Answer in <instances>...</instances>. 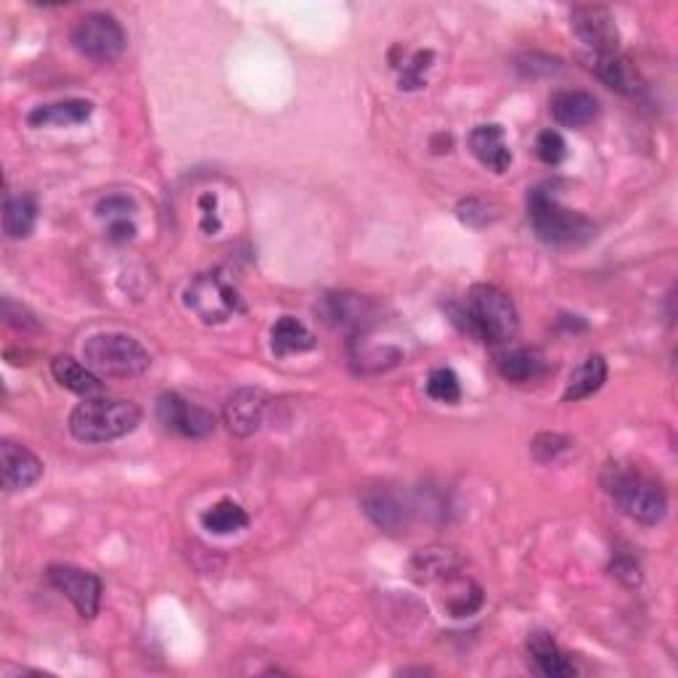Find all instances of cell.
Listing matches in <instances>:
<instances>
[{"label":"cell","mask_w":678,"mask_h":678,"mask_svg":"<svg viewBox=\"0 0 678 678\" xmlns=\"http://www.w3.org/2000/svg\"><path fill=\"white\" fill-rule=\"evenodd\" d=\"M268 411V395L260 387H239L223 406V422L231 435L250 437L260 430Z\"/></svg>","instance_id":"8fae6325"},{"label":"cell","mask_w":678,"mask_h":678,"mask_svg":"<svg viewBox=\"0 0 678 678\" xmlns=\"http://www.w3.org/2000/svg\"><path fill=\"white\" fill-rule=\"evenodd\" d=\"M316 345L314 334L308 332L303 321L292 316H281L271 329V347L279 358L292 356V353H305Z\"/></svg>","instance_id":"603a6c76"},{"label":"cell","mask_w":678,"mask_h":678,"mask_svg":"<svg viewBox=\"0 0 678 678\" xmlns=\"http://www.w3.org/2000/svg\"><path fill=\"white\" fill-rule=\"evenodd\" d=\"M48 580L59 593L75 604L77 615L82 621H91L99 615L101 607V580L91 570H82L75 565H51L48 567Z\"/></svg>","instance_id":"ba28073f"},{"label":"cell","mask_w":678,"mask_h":678,"mask_svg":"<svg viewBox=\"0 0 678 678\" xmlns=\"http://www.w3.org/2000/svg\"><path fill=\"white\" fill-rule=\"evenodd\" d=\"M363 512L369 514V520L374 522L376 527L387 533H398L404 530L408 522V509L406 503L400 501V496H395L393 490L387 488H374L363 496Z\"/></svg>","instance_id":"ac0fdd59"},{"label":"cell","mask_w":678,"mask_h":678,"mask_svg":"<svg viewBox=\"0 0 678 678\" xmlns=\"http://www.w3.org/2000/svg\"><path fill=\"white\" fill-rule=\"evenodd\" d=\"M593 69H597L599 80L607 88H612V91L626 95H636L641 91L639 72H636L634 64L628 62L626 56H621V53H602V56H597Z\"/></svg>","instance_id":"44dd1931"},{"label":"cell","mask_w":678,"mask_h":678,"mask_svg":"<svg viewBox=\"0 0 678 678\" xmlns=\"http://www.w3.org/2000/svg\"><path fill=\"white\" fill-rule=\"evenodd\" d=\"M461 316L466 318V332L488 342H509L520 329L514 299L494 284L472 286Z\"/></svg>","instance_id":"277c9868"},{"label":"cell","mask_w":678,"mask_h":678,"mask_svg":"<svg viewBox=\"0 0 678 678\" xmlns=\"http://www.w3.org/2000/svg\"><path fill=\"white\" fill-rule=\"evenodd\" d=\"M51 374L64 389H69V393H75V395H82V398H91V395L101 393V387H104L101 385V376L95 374L91 366L75 361V358H69V356L53 358Z\"/></svg>","instance_id":"d6986e66"},{"label":"cell","mask_w":678,"mask_h":678,"mask_svg":"<svg viewBox=\"0 0 678 678\" xmlns=\"http://www.w3.org/2000/svg\"><path fill=\"white\" fill-rule=\"evenodd\" d=\"M130 213H136V202L125 194H112L106 200H101L95 204V215L106 220H119V218H128Z\"/></svg>","instance_id":"f546056e"},{"label":"cell","mask_w":678,"mask_h":678,"mask_svg":"<svg viewBox=\"0 0 678 678\" xmlns=\"http://www.w3.org/2000/svg\"><path fill=\"white\" fill-rule=\"evenodd\" d=\"M612 575H615V578H621L623 584L639 586V580H641L639 562H636L631 554H617L615 560H612Z\"/></svg>","instance_id":"1f68e13d"},{"label":"cell","mask_w":678,"mask_h":678,"mask_svg":"<svg viewBox=\"0 0 678 678\" xmlns=\"http://www.w3.org/2000/svg\"><path fill=\"white\" fill-rule=\"evenodd\" d=\"M157 417L165 424V430L176 435L191 437V440H204L215 432V417L207 408L189 404L178 393H162L157 398Z\"/></svg>","instance_id":"9c48e42d"},{"label":"cell","mask_w":678,"mask_h":678,"mask_svg":"<svg viewBox=\"0 0 678 678\" xmlns=\"http://www.w3.org/2000/svg\"><path fill=\"white\" fill-rule=\"evenodd\" d=\"M72 46L82 53V56L93 59V62H114L123 56L125 46H128V35H125L123 24L114 20L112 14L104 11H93V14L80 16L72 27Z\"/></svg>","instance_id":"52a82bcc"},{"label":"cell","mask_w":678,"mask_h":678,"mask_svg":"<svg viewBox=\"0 0 678 678\" xmlns=\"http://www.w3.org/2000/svg\"><path fill=\"white\" fill-rule=\"evenodd\" d=\"M527 215L546 244L570 247V244H586L597 236V226L586 215L560 204L551 186H538L527 194Z\"/></svg>","instance_id":"7a4b0ae2"},{"label":"cell","mask_w":678,"mask_h":678,"mask_svg":"<svg viewBox=\"0 0 678 678\" xmlns=\"http://www.w3.org/2000/svg\"><path fill=\"white\" fill-rule=\"evenodd\" d=\"M599 112V101L586 91H560L551 99V117L565 128H586Z\"/></svg>","instance_id":"2e32d148"},{"label":"cell","mask_w":678,"mask_h":678,"mask_svg":"<svg viewBox=\"0 0 678 678\" xmlns=\"http://www.w3.org/2000/svg\"><path fill=\"white\" fill-rule=\"evenodd\" d=\"M318 310H321L323 321H327L329 327L358 329L366 321V318H369L371 305H369V299L358 297V294L334 292V294H327V297L321 299Z\"/></svg>","instance_id":"9a60e30c"},{"label":"cell","mask_w":678,"mask_h":678,"mask_svg":"<svg viewBox=\"0 0 678 678\" xmlns=\"http://www.w3.org/2000/svg\"><path fill=\"white\" fill-rule=\"evenodd\" d=\"M573 29L588 48L602 53H617L621 33H617L615 16L604 5H580L573 11Z\"/></svg>","instance_id":"30bf717a"},{"label":"cell","mask_w":678,"mask_h":678,"mask_svg":"<svg viewBox=\"0 0 678 678\" xmlns=\"http://www.w3.org/2000/svg\"><path fill=\"white\" fill-rule=\"evenodd\" d=\"M453 565V554L448 549H427L413 560V573H424L422 578L430 580L435 575L448 573Z\"/></svg>","instance_id":"4316f807"},{"label":"cell","mask_w":678,"mask_h":678,"mask_svg":"<svg viewBox=\"0 0 678 678\" xmlns=\"http://www.w3.org/2000/svg\"><path fill=\"white\" fill-rule=\"evenodd\" d=\"M470 149L472 154L494 172H503L512 165V149H509L507 143V133H503L501 125L496 123L477 125L470 133Z\"/></svg>","instance_id":"5bb4252c"},{"label":"cell","mask_w":678,"mask_h":678,"mask_svg":"<svg viewBox=\"0 0 678 678\" xmlns=\"http://www.w3.org/2000/svg\"><path fill=\"white\" fill-rule=\"evenodd\" d=\"M602 485L615 498L621 512L641 525H657L668 512V496L663 485L634 466L607 464L602 472Z\"/></svg>","instance_id":"6da1fadb"},{"label":"cell","mask_w":678,"mask_h":678,"mask_svg":"<svg viewBox=\"0 0 678 678\" xmlns=\"http://www.w3.org/2000/svg\"><path fill=\"white\" fill-rule=\"evenodd\" d=\"M186 308L194 310L204 323H223L242 314L244 303L239 292L220 273H200L186 286Z\"/></svg>","instance_id":"8992f818"},{"label":"cell","mask_w":678,"mask_h":678,"mask_svg":"<svg viewBox=\"0 0 678 678\" xmlns=\"http://www.w3.org/2000/svg\"><path fill=\"white\" fill-rule=\"evenodd\" d=\"M536 154L543 165L557 167L562 159L567 157V143L557 130H543L541 136L536 138Z\"/></svg>","instance_id":"83f0119b"},{"label":"cell","mask_w":678,"mask_h":678,"mask_svg":"<svg viewBox=\"0 0 678 678\" xmlns=\"http://www.w3.org/2000/svg\"><path fill=\"white\" fill-rule=\"evenodd\" d=\"M82 358L99 376L106 380H133L143 376L152 366V356L141 342L128 334H95L82 345Z\"/></svg>","instance_id":"5b68a950"},{"label":"cell","mask_w":678,"mask_h":678,"mask_svg":"<svg viewBox=\"0 0 678 678\" xmlns=\"http://www.w3.org/2000/svg\"><path fill=\"white\" fill-rule=\"evenodd\" d=\"M527 655H530V663L536 665L538 674L546 678L575 676L573 660L560 650V644H557L551 634L533 631L530 636H527Z\"/></svg>","instance_id":"4fadbf2b"},{"label":"cell","mask_w":678,"mask_h":678,"mask_svg":"<svg viewBox=\"0 0 678 678\" xmlns=\"http://www.w3.org/2000/svg\"><path fill=\"white\" fill-rule=\"evenodd\" d=\"M604 382H607V361H604L602 356H588L586 361L570 374L562 398H565L567 404L570 400L575 404V400L591 398L593 393H599V389L604 387Z\"/></svg>","instance_id":"7402d4cb"},{"label":"cell","mask_w":678,"mask_h":678,"mask_svg":"<svg viewBox=\"0 0 678 678\" xmlns=\"http://www.w3.org/2000/svg\"><path fill=\"white\" fill-rule=\"evenodd\" d=\"M141 424V408L133 400L86 398L72 411L69 432L80 443H110L130 435Z\"/></svg>","instance_id":"3957f363"},{"label":"cell","mask_w":678,"mask_h":678,"mask_svg":"<svg viewBox=\"0 0 678 678\" xmlns=\"http://www.w3.org/2000/svg\"><path fill=\"white\" fill-rule=\"evenodd\" d=\"M0 464H3L0 470H3L5 490H27L43 477V461L22 443H0Z\"/></svg>","instance_id":"7c38bea8"},{"label":"cell","mask_w":678,"mask_h":678,"mask_svg":"<svg viewBox=\"0 0 678 678\" xmlns=\"http://www.w3.org/2000/svg\"><path fill=\"white\" fill-rule=\"evenodd\" d=\"M459 218L470 226H485L490 223V215H488V204L483 200H466L459 204Z\"/></svg>","instance_id":"d6a6232c"},{"label":"cell","mask_w":678,"mask_h":678,"mask_svg":"<svg viewBox=\"0 0 678 678\" xmlns=\"http://www.w3.org/2000/svg\"><path fill=\"white\" fill-rule=\"evenodd\" d=\"M496 369L503 380L514 382V385H525V382L538 380L549 371L546 358L538 350L530 347H514V350H503L496 356Z\"/></svg>","instance_id":"e0dca14e"},{"label":"cell","mask_w":678,"mask_h":678,"mask_svg":"<svg viewBox=\"0 0 678 678\" xmlns=\"http://www.w3.org/2000/svg\"><path fill=\"white\" fill-rule=\"evenodd\" d=\"M93 114V104L86 99H67V101H56V104H43L35 106L33 112L27 114V123L33 128H48V125H80L86 123Z\"/></svg>","instance_id":"ffe728a7"},{"label":"cell","mask_w":678,"mask_h":678,"mask_svg":"<svg viewBox=\"0 0 678 678\" xmlns=\"http://www.w3.org/2000/svg\"><path fill=\"white\" fill-rule=\"evenodd\" d=\"M427 395L437 404H459L461 400V382L451 369H435L427 376Z\"/></svg>","instance_id":"484cf974"},{"label":"cell","mask_w":678,"mask_h":678,"mask_svg":"<svg viewBox=\"0 0 678 678\" xmlns=\"http://www.w3.org/2000/svg\"><path fill=\"white\" fill-rule=\"evenodd\" d=\"M106 236H110V242H114V244L133 242V236H136V226L130 223L128 218L110 220V228H106Z\"/></svg>","instance_id":"836d02e7"},{"label":"cell","mask_w":678,"mask_h":678,"mask_svg":"<svg viewBox=\"0 0 678 678\" xmlns=\"http://www.w3.org/2000/svg\"><path fill=\"white\" fill-rule=\"evenodd\" d=\"M432 62V51H419L417 56H413L411 67H406L404 77H400V88H422L424 80H422V72L430 67Z\"/></svg>","instance_id":"4dcf8cb0"},{"label":"cell","mask_w":678,"mask_h":678,"mask_svg":"<svg viewBox=\"0 0 678 678\" xmlns=\"http://www.w3.org/2000/svg\"><path fill=\"white\" fill-rule=\"evenodd\" d=\"M250 525V514L244 512L242 503L223 498L202 512V527L215 536H231V533L244 530Z\"/></svg>","instance_id":"cb8c5ba5"},{"label":"cell","mask_w":678,"mask_h":678,"mask_svg":"<svg viewBox=\"0 0 678 678\" xmlns=\"http://www.w3.org/2000/svg\"><path fill=\"white\" fill-rule=\"evenodd\" d=\"M38 223V202L29 194L9 196L3 204V231L9 239H27Z\"/></svg>","instance_id":"d4e9b609"},{"label":"cell","mask_w":678,"mask_h":678,"mask_svg":"<svg viewBox=\"0 0 678 678\" xmlns=\"http://www.w3.org/2000/svg\"><path fill=\"white\" fill-rule=\"evenodd\" d=\"M533 456H536L538 461H554L557 456L565 453L570 448V440L565 435H557V432H541V435L533 440Z\"/></svg>","instance_id":"f1b7e54d"}]
</instances>
